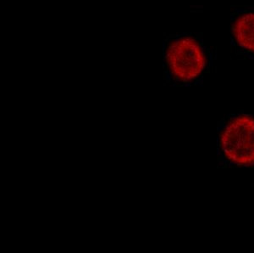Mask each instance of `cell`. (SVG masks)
<instances>
[{"instance_id":"3","label":"cell","mask_w":254,"mask_h":253,"mask_svg":"<svg viewBox=\"0 0 254 253\" xmlns=\"http://www.w3.org/2000/svg\"><path fill=\"white\" fill-rule=\"evenodd\" d=\"M230 36L237 56L254 60V6L231 8Z\"/></svg>"},{"instance_id":"1","label":"cell","mask_w":254,"mask_h":253,"mask_svg":"<svg viewBox=\"0 0 254 253\" xmlns=\"http://www.w3.org/2000/svg\"><path fill=\"white\" fill-rule=\"evenodd\" d=\"M212 50L202 33L181 32L164 36L163 65L165 76L178 84H193L208 71Z\"/></svg>"},{"instance_id":"2","label":"cell","mask_w":254,"mask_h":253,"mask_svg":"<svg viewBox=\"0 0 254 253\" xmlns=\"http://www.w3.org/2000/svg\"><path fill=\"white\" fill-rule=\"evenodd\" d=\"M223 155L241 166L254 165V117L241 115L232 118L220 135Z\"/></svg>"}]
</instances>
